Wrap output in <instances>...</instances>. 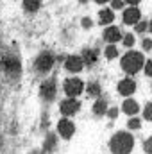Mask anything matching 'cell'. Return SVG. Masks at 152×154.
I'll use <instances>...</instances> for the list:
<instances>
[{"label":"cell","mask_w":152,"mask_h":154,"mask_svg":"<svg viewBox=\"0 0 152 154\" xmlns=\"http://www.w3.org/2000/svg\"><path fill=\"white\" fill-rule=\"evenodd\" d=\"M109 147H111V152L113 154H129L134 147V138L129 134V133H116L111 142H109Z\"/></svg>","instance_id":"6da1fadb"},{"label":"cell","mask_w":152,"mask_h":154,"mask_svg":"<svg viewBox=\"0 0 152 154\" xmlns=\"http://www.w3.org/2000/svg\"><path fill=\"white\" fill-rule=\"evenodd\" d=\"M143 61H145V59H143V56H141L140 52L131 50V52H127V54L122 57V68H123V72H127V74H136V72L141 70Z\"/></svg>","instance_id":"7a4b0ae2"},{"label":"cell","mask_w":152,"mask_h":154,"mask_svg":"<svg viewBox=\"0 0 152 154\" xmlns=\"http://www.w3.org/2000/svg\"><path fill=\"white\" fill-rule=\"evenodd\" d=\"M39 95H41L43 100H47V102L54 100L56 95H57V84H56V79H47V81H43L41 86H39Z\"/></svg>","instance_id":"3957f363"},{"label":"cell","mask_w":152,"mask_h":154,"mask_svg":"<svg viewBox=\"0 0 152 154\" xmlns=\"http://www.w3.org/2000/svg\"><path fill=\"white\" fill-rule=\"evenodd\" d=\"M34 66H36V72H39V74H47V72L54 66V56H52L50 52L39 54L38 59H36V63H34Z\"/></svg>","instance_id":"277c9868"},{"label":"cell","mask_w":152,"mask_h":154,"mask_svg":"<svg viewBox=\"0 0 152 154\" xmlns=\"http://www.w3.org/2000/svg\"><path fill=\"white\" fill-rule=\"evenodd\" d=\"M82 90H84V82L81 79L70 77V79L65 81V91H66L68 97H77L79 93H82Z\"/></svg>","instance_id":"5b68a950"},{"label":"cell","mask_w":152,"mask_h":154,"mask_svg":"<svg viewBox=\"0 0 152 154\" xmlns=\"http://www.w3.org/2000/svg\"><path fill=\"white\" fill-rule=\"evenodd\" d=\"M79 108H81V104H79V100H75V97H68L66 100H63L61 102V106H59V109H61V113L66 116L70 115H75L77 111H79Z\"/></svg>","instance_id":"8992f818"},{"label":"cell","mask_w":152,"mask_h":154,"mask_svg":"<svg viewBox=\"0 0 152 154\" xmlns=\"http://www.w3.org/2000/svg\"><path fill=\"white\" fill-rule=\"evenodd\" d=\"M57 131H59V134H61L63 138L68 140V138L74 136V133H75V125H74L72 120L63 118V120H59V124H57Z\"/></svg>","instance_id":"52a82bcc"},{"label":"cell","mask_w":152,"mask_h":154,"mask_svg":"<svg viewBox=\"0 0 152 154\" xmlns=\"http://www.w3.org/2000/svg\"><path fill=\"white\" fill-rule=\"evenodd\" d=\"M4 68H5V72L9 75H18L20 74V61L16 57H13V56H7L4 59Z\"/></svg>","instance_id":"ba28073f"},{"label":"cell","mask_w":152,"mask_h":154,"mask_svg":"<svg viewBox=\"0 0 152 154\" xmlns=\"http://www.w3.org/2000/svg\"><path fill=\"white\" fill-rule=\"evenodd\" d=\"M65 66H66L68 72H81L82 66H84V61H82V57H79V56H70V57H66Z\"/></svg>","instance_id":"9c48e42d"},{"label":"cell","mask_w":152,"mask_h":154,"mask_svg":"<svg viewBox=\"0 0 152 154\" xmlns=\"http://www.w3.org/2000/svg\"><path fill=\"white\" fill-rule=\"evenodd\" d=\"M118 91L122 93V95H132L134 91H136V82L132 81V79H122L120 82H118Z\"/></svg>","instance_id":"30bf717a"},{"label":"cell","mask_w":152,"mask_h":154,"mask_svg":"<svg viewBox=\"0 0 152 154\" xmlns=\"http://www.w3.org/2000/svg\"><path fill=\"white\" fill-rule=\"evenodd\" d=\"M140 11L136 9V7H129V9H125L123 11V23H127V25H134V23H138L140 22Z\"/></svg>","instance_id":"8fae6325"},{"label":"cell","mask_w":152,"mask_h":154,"mask_svg":"<svg viewBox=\"0 0 152 154\" xmlns=\"http://www.w3.org/2000/svg\"><path fill=\"white\" fill-rule=\"evenodd\" d=\"M104 39L114 45L116 41L122 39V32H120V29H118V27H108V29L104 31Z\"/></svg>","instance_id":"7c38bea8"},{"label":"cell","mask_w":152,"mask_h":154,"mask_svg":"<svg viewBox=\"0 0 152 154\" xmlns=\"http://www.w3.org/2000/svg\"><path fill=\"white\" fill-rule=\"evenodd\" d=\"M122 109H123V113H127V115H136L140 108H138V102H136V100H132V99H127V100L123 102Z\"/></svg>","instance_id":"4fadbf2b"},{"label":"cell","mask_w":152,"mask_h":154,"mask_svg":"<svg viewBox=\"0 0 152 154\" xmlns=\"http://www.w3.org/2000/svg\"><path fill=\"white\" fill-rule=\"evenodd\" d=\"M114 20V13L111 9H102L100 13H99V22L102 23V25H108V23H111Z\"/></svg>","instance_id":"5bb4252c"},{"label":"cell","mask_w":152,"mask_h":154,"mask_svg":"<svg viewBox=\"0 0 152 154\" xmlns=\"http://www.w3.org/2000/svg\"><path fill=\"white\" fill-rule=\"evenodd\" d=\"M93 113H95V115H104V113H108V102H106V99H97V100H95V104H93Z\"/></svg>","instance_id":"9a60e30c"},{"label":"cell","mask_w":152,"mask_h":154,"mask_svg":"<svg viewBox=\"0 0 152 154\" xmlns=\"http://www.w3.org/2000/svg\"><path fill=\"white\" fill-rule=\"evenodd\" d=\"M82 61L86 65H93L97 61V50H91V48H84L82 52Z\"/></svg>","instance_id":"2e32d148"},{"label":"cell","mask_w":152,"mask_h":154,"mask_svg":"<svg viewBox=\"0 0 152 154\" xmlns=\"http://www.w3.org/2000/svg\"><path fill=\"white\" fill-rule=\"evenodd\" d=\"M43 147H45V151H54V149L57 147V138H56L54 133H48V134H47Z\"/></svg>","instance_id":"e0dca14e"},{"label":"cell","mask_w":152,"mask_h":154,"mask_svg":"<svg viewBox=\"0 0 152 154\" xmlns=\"http://www.w3.org/2000/svg\"><path fill=\"white\" fill-rule=\"evenodd\" d=\"M39 4L41 0H23V9L27 13H36L39 9Z\"/></svg>","instance_id":"ac0fdd59"},{"label":"cell","mask_w":152,"mask_h":154,"mask_svg":"<svg viewBox=\"0 0 152 154\" xmlns=\"http://www.w3.org/2000/svg\"><path fill=\"white\" fill-rule=\"evenodd\" d=\"M86 90H88V95H91V97H99L102 88H100L99 82H90V84L86 86Z\"/></svg>","instance_id":"d6986e66"},{"label":"cell","mask_w":152,"mask_h":154,"mask_svg":"<svg viewBox=\"0 0 152 154\" xmlns=\"http://www.w3.org/2000/svg\"><path fill=\"white\" fill-rule=\"evenodd\" d=\"M116 56H118V50H116V47L111 43V45L106 48V57H108V59H113V57H116Z\"/></svg>","instance_id":"ffe728a7"},{"label":"cell","mask_w":152,"mask_h":154,"mask_svg":"<svg viewBox=\"0 0 152 154\" xmlns=\"http://www.w3.org/2000/svg\"><path fill=\"white\" fill-rule=\"evenodd\" d=\"M143 116H145L147 120H152V102H149V104L145 106V109H143Z\"/></svg>","instance_id":"44dd1931"},{"label":"cell","mask_w":152,"mask_h":154,"mask_svg":"<svg viewBox=\"0 0 152 154\" xmlns=\"http://www.w3.org/2000/svg\"><path fill=\"white\" fill-rule=\"evenodd\" d=\"M149 29V23L147 22H138L136 23V32H145Z\"/></svg>","instance_id":"7402d4cb"},{"label":"cell","mask_w":152,"mask_h":154,"mask_svg":"<svg viewBox=\"0 0 152 154\" xmlns=\"http://www.w3.org/2000/svg\"><path fill=\"white\" fill-rule=\"evenodd\" d=\"M143 149H145L147 154H152V138H147V140L143 142Z\"/></svg>","instance_id":"603a6c76"},{"label":"cell","mask_w":152,"mask_h":154,"mask_svg":"<svg viewBox=\"0 0 152 154\" xmlns=\"http://www.w3.org/2000/svg\"><path fill=\"white\" fill-rule=\"evenodd\" d=\"M140 125H141V122L138 118H131L129 120V129H140Z\"/></svg>","instance_id":"cb8c5ba5"},{"label":"cell","mask_w":152,"mask_h":154,"mask_svg":"<svg viewBox=\"0 0 152 154\" xmlns=\"http://www.w3.org/2000/svg\"><path fill=\"white\" fill-rule=\"evenodd\" d=\"M123 45H125V47H132V45H134V36H132V34L123 36Z\"/></svg>","instance_id":"d4e9b609"},{"label":"cell","mask_w":152,"mask_h":154,"mask_svg":"<svg viewBox=\"0 0 152 154\" xmlns=\"http://www.w3.org/2000/svg\"><path fill=\"white\" fill-rule=\"evenodd\" d=\"M141 45H143V50H150L152 48V39L145 38L143 41H141Z\"/></svg>","instance_id":"484cf974"},{"label":"cell","mask_w":152,"mask_h":154,"mask_svg":"<svg viewBox=\"0 0 152 154\" xmlns=\"http://www.w3.org/2000/svg\"><path fill=\"white\" fill-rule=\"evenodd\" d=\"M145 74L152 77V59H149V61H147V65H145Z\"/></svg>","instance_id":"4316f807"},{"label":"cell","mask_w":152,"mask_h":154,"mask_svg":"<svg viewBox=\"0 0 152 154\" xmlns=\"http://www.w3.org/2000/svg\"><path fill=\"white\" fill-rule=\"evenodd\" d=\"M111 5H113V9H122L123 2H122V0H113V4H111Z\"/></svg>","instance_id":"83f0119b"},{"label":"cell","mask_w":152,"mask_h":154,"mask_svg":"<svg viewBox=\"0 0 152 154\" xmlns=\"http://www.w3.org/2000/svg\"><path fill=\"white\" fill-rule=\"evenodd\" d=\"M116 115H118L116 108H113V109H109V111H108V116H109V118H116Z\"/></svg>","instance_id":"f1b7e54d"},{"label":"cell","mask_w":152,"mask_h":154,"mask_svg":"<svg viewBox=\"0 0 152 154\" xmlns=\"http://www.w3.org/2000/svg\"><path fill=\"white\" fill-rule=\"evenodd\" d=\"M82 27H91V20L90 18H84L82 20Z\"/></svg>","instance_id":"f546056e"},{"label":"cell","mask_w":152,"mask_h":154,"mask_svg":"<svg viewBox=\"0 0 152 154\" xmlns=\"http://www.w3.org/2000/svg\"><path fill=\"white\" fill-rule=\"evenodd\" d=\"M125 2H127V4H131V5H134V4H138L140 0H125Z\"/></svg>","instance_id":"4dcf8cb0"},{"label":"cell","mask_w":152,"mask_h":154,"mask_svg":"<svg viewBox=\"0 0 152 154\" xmlns=\"http://www.w3.org/2000/svg\"><path fill=\"white\" fill-rule=\"evenodd\" d=\"M95 2H99V4H106V2H109V0H95Z\"/></svg>","instance_id":"1f68e13d"},{"label":"cell","mask_w":152,"mask_h":154,"mask_svg":"<svg viewBox=\"0 0 152 154\" xmlns=\"http://www.w3.org/2000/svg\"><path fill=\"white\" fill-rule=\"evenodd\" d=\"M149 31L152 32V20H150V23H149Z\"/></svg>","instance_id":"d6a6232c"},{"label":"cell","mask_w":152,"mask_h":154,"mask_svg":"<svg viewBox=\"0 0 152 154\" xmlns=\"http://www.w3.org/2000/svg\"><path fill=\"white\" fill-rule=\"evenodd\" d=\"M79 2H81V4H86V2H88V0H79Z\"/></svg>","instance_id":"836d02e7"},{"label":"cell","mask_w":152,"mask_h":154,"mask_svg":"<svg viewBox=\"0 0 152 154\" xmlns=\"http://www.w3.org/2000/svg\"><path fill=\"white\" fill-rule=\"evenodd\" d=\"M32 154H41V152H32Z\"/></svg>","instance_id":"e575fe53"}]
</instances>
